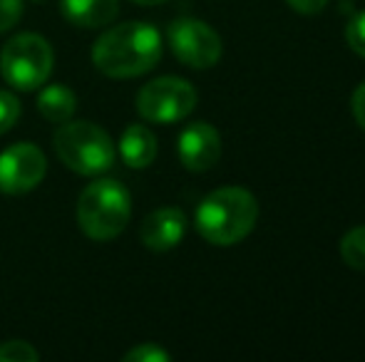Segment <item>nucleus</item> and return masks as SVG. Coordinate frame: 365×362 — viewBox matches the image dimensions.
<instances>
[{
    "instance_id": "obj_1",
    "label": "nucleus",
    "mask_w": 365,
    "mask_h": 362,
    "mask_svg": "<svg viewBox=\"0 0 365 362\" xmlns=\"http://www.w3.org/2000/svg\"><path fill=\"white\" fill-rule=\"evenodd\" d=\"M162 60V35L149 23H122L105 30L92 48V63L115 80L140 78Z\"/></svg>"
},
{
    "instance_id": "obj_2",
    "label": "nucleus",
    "mask_w": 365,
    "mask_h": 362,
    "mask_svg": "<svg viewBox=\"0 0 365 362\" xmlns=\"http://www.w3.org/2000/svg\"><path fill=\"white\" fill-rule=\"evenodd\" d=\"M259 218V203L249 188L224 186L202 198L194 226L204 241L214 246H234L244 241L256 226Z\"/></svg>"
},
{
    "instance_id": "obj_3",
    "label": "nucleus",
    "mask_w": 365,
    "mask_h": 362,
    "mask_svg": "<svg viewBox=\"0 0 365 362\" xmlns=\"http://www.w3.org/2000/svg\"><path fill=\"white\" fill-rule=\"evenodd\" d=\"M132 196L120 181L97 179L77 198V226L92 241H112L127 228Z\"/></svg>"
},
{
    "instance_id": "obj_4",
    "label": "nucleus",
    "mask_w": 365,
    "mask_h": 362,
    "mask_svg": "<svg viewBox=\"0 0 365 362\" xmlns=\"http://www.w3.org/2000/svg\"><path fill=\"white\" fill-rule=\"evenodd\" d=\"M55 151L68 169L82 176H100L115 166L117 149L95 122H63L55 132Z\"/></svg>"
},
{
    "instance_id": "obj_5",
    "label": "nucleus",
    "mask_w": 365,
    "mask_h": 362,
    "mask_svg": "<svg viewBox=\"0 0 365 362\" xmlns=\"http://www.w3.org/2000/svg\"><path fill=\"white\" fill-rule=\"evenodd\" d=\"M55 55L43 35L20 33L0 50V75L15 90L33 92L48 82Z\"/></svg>"
},
{
    "instance_id": "obj_6",
    "label": "nucleus",
    "mask_w": 365,
    "mask_h": 362,
    "mask_svg": "<svg viewBox=\"0 0 365 362\" xmlns=\"http://www.w3.org/2000/svg\"><path fill=\"white\" fill-rule=\"evenodd\" d=\"M197 107V90L192 82L174 75H164L137 92V112L152 124H174L192 115Z\"/></svg>"
},
{
    "instance_id": "obj_7",
    "label": "nucleus",
    "mask_w": 365,
    "mask_h": 362,
    "mask_svg": "<svg viewBox=\"0 0 365 362\" xmlns=\"http://www.w3.org/2000/svg\"><path fill=\"white\" fill-rule=\"evenodd\" d=\"M167 40L174 58L187 68L207 70L221 58V38L217 30L194 18H179L167 28Z\"/></svg>"
},
{
    "instance_id": "obj_8",
    "label": "nucleus",
    "mask_w": 365,
    "mask_h": 362,
    "mask_svg": "<svg viewBox=\"0 0 365 362\" xmlns=\"http://www.w3.org/2000/svg\"><path fill=\"white\" fill-rule=\"evenodd\" d=\"M48 174V161L33 142H18L0 151V191L18 196L38 186Z\"/></svg>"
},
{
    "instance_id": "obj_9",
    "label": "nucleus",
    "mask_w": 365,
    "mask_h": 362,
    "mask_svg": "<svg viewBox=\"0 0 365 362\" xmlns=\"http://www.w3.org/2000/svg\"><path fill=\"white\" fill-rule=\"evenodd\" d=\"M179 161L189 171H209L221 156V137L209 122H192L177 142Z\"/></svg>"
},
{
    "instance_id": "obj_10",
    "label": "nucleus",
    "mask_w": 365,
    "mask_h": 362,
    "mask_svg": "<svg viewBox=\"0 0 365 362\" xmlns=\"http://www.w3.org/2000/svg\"><path fill=\"white\" fill-rule=\"evenodd\" d=\"M184 233H187V216H184L182 208L167 206L157 208L142 221L140 238L149 251H172L182 243Z\"/></svg>"
},
{
    "instance_id": "obj_11",
    "label": "nucleus",
    "mask_w": 365,
    "mask_h": 362,
    "mask_svg": "<svg viewBox=\"0 0 365 362\" xmlns=\"http://www.w3.org/2000/svg\"><path fill=\"white\" fill-rule=\"evenodd\" d=\"M60 13L75 28H105L120 13V0H60Z\"/></svg>"
},
{
    "instance_id": "obj_12",
    "label": "nucleus",
    "mask_w": 365,
    "mask_h": 362,
    "mask_svg": "<svg viewBox=\"0 0 365 362\" xmlns=\"http://www.w3.org/2000/svg\"><path fill=\"white\" fill-rule=\"evenodd\" d=\"M120 154L130 169H147L157 156V137L145 124H130L122 132Z\"/></svg>"
},
{
    "instance_id": "obj_13",
    "label": "nucleus",
    "mask_w": 365,
    "mask_h": 362,
    "mask_svg": "<svg viewBox=\"0 0 365 362\" xmlns=\"http://www.w3.org/2000/svg\"><path fill=\"white\" fill-rule=\"evenodd\" d=\"M77 110V97L68 85H48L38 95V112L53 124L73 119Z\"/></svg>"
},
{
    "instance_id": "obj_14",
    "label": "nucleus",
    "mask_w": 365,
    "mask_h": 362,
    "mask_svg": "<svg viewBox=\"0 0 365 362\" xmlns=\"http://www.w3.org/2000/svg\"><path fill=\"white\" fill-rule=\"evenodd\" d=\"M341 256L351 268L365 273V226H356L341 238Z\"/></svg>"
},
{
    "instance_id": "obj_15",
    "label": "nucleus",
    "mask_w": 365,
    "mask_h": 362,
    "mask_svg": "<svg viewBox=\"0 0 365 362\" xmlns=\"http://www.w3.org/2000/svg\"><path fill=\"white\" fill-rule=\"evenodd\" d=\"M38 358V350L25 340H8L0 345V362H35Z\"/></svg>"
},
{
    "instance_id": "obj_16",
    "label": "nucleus",
    "mask_w": 365,
    "mask_h": 362,
    "mask_svg": "<svg viewBox=\"0 0 365 362\" xmlns=\"http://www.w3.org/2000/svg\"><path fill=\"white\" fill-rule=\"evenodd\" d=\"M20 117V102L13 92L0 90V134L10 132Z\"/></svg>"
},
{
    "instance_id": "obj_17",
    "label": "nucleus",
    "mask_w": 365,
    "mask_h": 362,
    "mask_svg": "<svg viewBox=\"0 0 365 362\" xmlns=\"http://www.w3.org/2000/svg\"><path fill=\"white\" fill-rule=\"evenodd\" d=\"M346 43L353 53L365 58V10L353 15L351 23L346 25Z\"/></svg>"
},
{
    "instance_id": "obj_18",
    "label": "nucleus",
    "mask_w": 365,
    "mask_h": 362,
    "mask_svg": "<svg viewBox=\"0 0 365 362\" xmlns=\"http://www.w3.org/2000/svg\"><path fill=\"white\" fill-rule=\"evenodd\" d=\"M169 360H172V355L164 348H159L157 343H142L125 355V362H169Z\"/></svg>"
},
{
    "instance_id": "obj_19",
    "label": "nucleus",
    "mask_w": 365,
    "mask_h": 362,
    "mask_svg": "<svg viewBox=\"0 0 365 362\" xmlns=\"http://www.w3.org/2000/svg\"><path fill=\"white\" fill-rule=\"evenodd\" d=\"M25 13L23 0H0V33H8L10 28L20 23Z\"/></svg>"
},
{
    "instance_id": "obj_20",
    "label": "nucleus",
    "mask_w": 365,
    "mask_h": 362,
    "mask_svg": "<svg viewBox=\"0 0 365 362\" xmlns=\"http://www.w3.org/2000/svg\"><path fill=\"white\" fill-rule=\"evenodd\" d=\"M351 112H353V117H356L358 127H361V129L365 132V82H361L356 90H353Z\"/></svg>"
},
{
    "instance_id": "obj_21",
    "label": "nucleus",
    "mask_w": 365,
    "mask_h": 362,
    "mask_svg": "<svg viewBox=\"0 0 365 362\" xmlns=\"http://www.w3.org/2000/svg\"><path fill=\"white\" fill-rule=\"evenodd\" d=\"M286 3L291 5L296 13H301V15H316V13H321L323 8L328 5V0H286Z\"/></svg>"
},
{
    "instance_id": "obj_22",
    "label": "nucleus",
    "mask_w": 365,
    "mask_h": 362,
    "mask_svg": "<svg viewBox=\"0 0 365 362\" xmlns=\"http://www.w3.org/2000/svg\"><path fill=\"white\" fill-rule=\"evenodd\" d=\"M132 3H137V5H159V3H164V0H132Z\"/></svg>"
},
{
    "instance_id": "obj_23",
    "label": "nucleus",
    "mask_w": 365,
    "mask_h": 362,
    "mask_svg": "<svg viewBox=\"0 0 365 362\" xmlns=\"http://www.w3.org/2000/svg\"><path fill=\"white\" fill-rule=\"evenodd\" d=\"M30 3H43V0H30Z\"/></svg>"
}]
</instances>
